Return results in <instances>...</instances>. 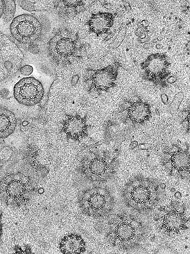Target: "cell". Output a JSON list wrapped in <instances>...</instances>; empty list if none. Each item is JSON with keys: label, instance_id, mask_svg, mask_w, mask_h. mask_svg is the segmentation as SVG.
<instances>
[{"label": "cell", "instance_id": "6da1fadb", "mask_svg": "<svg viewBox=\"0 0 190 254\" xmlns=\"http://www.w3.org/2000/svg\"><path fill=\"white\" fill-rule=\"evenodd\" d=\"M45 168H31L0 179V201L13 207L28 203L36 191Z\"/></svg>", "mask_w": 190, "mask_h": 254}, {"label": "cell", "instance_id": "7a4b0ae2", "mask_svg": "<svg viewBox=\"0 0 190 254\" xmlns=\"http://www.w3.org/2000/svg\"><path fill=\"white\" fill-rule=\"evenodd\" d=\"M23 60L19 48L0 31V83L19 71Z\"/></svg>", "mask_w": 190, "mask_h": 254}, {"label": "cell", "instance_id": "3957f363", "mask_svg": "<svg viewBox=\"0 0 190 254\" xmlns=\"http://www.w3.org/2000/svg\"><path fill=\"white\" fill-rule=\"evenodd\" d=\"M11 35L22 44H31L42 35L43 26L40 20L31 14L17 16L11 22Z\"/></svg>", "mask_w": 190, "mask_h": 254}, {"label": "cell", "instance_id": "277c9868", "mask_svg": "<svg viewBox=\"0 0 190 254\" xmlns=\"http://www.w3.org/2000/svg\"><path fill=\"white\" fill-rule=\"evenodd\" d=\"M13 94L18 103L26 107H32L42 101L45 88L42 82L35 77H24L15 83Z\"/></svg>", "mask_w": 190, "mask_h": 254}, {"label": "cell", "instance_id": "5b68a950", "mask_svg": "<svg viewBox=\"0 0 190 254\" xmlns=\"http://www.w3.org/2000/svg\"><path fill=\"white\" fill-rule=\"evenodd\" d=\"M141 65L144 75L148 80L161 84L169 75L171 63L166 55L157 53L148 56Z\"/></svg>", "mask_w": 190, "mask_h": 254}, {"label": "cell", "instance_id": "8992f818", "mask_svg": "<svg viewBox=\"0 0 190 254\" xmlns=\"http://www.w3.org/2000/svg\"><path fill=\"white\" fill-rule=\"evenodd\" d=\"M77 42L69 34L60 31L49 40V55L56 61H64L75 55Z\"/></svg>", "mask_w": 190, "mask_h": 254}, {"label": "cell", "instance_id": "52a82bcc", "mask_svg": "<svg viewBox=\"0 0 190 254\" xmlns=\"http://www.w3.org/2000/svg\"><path fill=\"white\" fill-rule=\"evenodd\" d=\"M119 65H108L93 72L90 81L93 88L98 92H108L116 85Z\"/></svg>", "mask_w": 190, "mask_h": 254}, {"label": "cell", "instance_id": "ba28073f", "mask_svg": "<svg viewBox=\"0 0 190 254\" xmlns=\"http://www.w3.org/2000/svg\"><path fill=\"white\" fill-rule=\"evenodd\" d=\"M88 128L85 118L79 115H68L62 122L61 131L69 139L80 141L88 135Z\"/></svg>", "mask_w": 190, "mask_h": 254}, {"label": "cell", "instance_id": "9c48e42d", "mask_svg": "<svg viewBox=\"0 0 190 254\" xmlns=\"http://www.w3.org/2000/svg\"><path fill=\"white\" fill-rule=\"evenodd\" d=\"M114 24V15L110 12L94 13L87 22L90 31L98 36L108 33Z\"/></svg>", "mask_w": 190, "mask_h": 254}, {"label": "cell", "instance_id": "30bf717a", "mask_svg": "<svg viewBox=\"0 0 190 254\" xmlns=\"http://www.w3.org/2000/svg\"><path fill=\"white\" fill-rule=\"evenodd\" d=\"M187 219L178 211L171 210L164 215L162 228L168 233H180L187 228Z\"/></svg>", "mask_w": 190, "mask_h": 254}, {"label": "cell", "instance_id": "8fae6325", "mask_svg": "<svg viewBox=\"0 0 190 254\" xmlns=\"http://www.w3.org/2000/svg\"><path fill=\"white\" fill-rule=\"evenodd\" d=\"M128 115L133 123L143 124L151 117L150 106L142 100L133 102L128 108Z\"/></svg>", "mask_w": 190, "mask_h": 254}, {"label": "cell", "instance_id": "7c38bea8", "mask_svg": "<svg viewBox=\"0 0 190 254\" xmlns=\"http://www.w3.org/2000/svg\"><path fill=\"white\" fill-rule=\"evenodd\" d=\"M17 126V119L13 111L0 107V139L8 138L14 132Z\"/></svg>", "mask_w": 190, "mask_h": 254}, {"label": "cell", "instance_id": "4fadbf2b", "mask_svg": "<svg viewBox=\"0 0 190 254\" xmlns=\"http://www.w3.org/2000/svg\"><path fill=\"white\" fill-rule=\"evenodd\" d=\"M60 250L63 254H82L86 251V243L81 236L67 235L61 240Z\"/></svg>", "mask_w": 190, "mask_h": 254}, {"label": "cell", "instance_id": "5bb4252c", "mask_svg": "<svg viewBox=\"0 0 190 254\" xmlns=\"http://www.w3.org/2000/svg\"><path fill=\"white\" fill-rule=\"evenodd\" d=\"M12 147L0 144V178L12 173L15 168Z\"/></svg>", "mask_w": 190, "mask_h": 254}, {"label": "cell", "instance_id": "9a60e30c", "mask_svg": "<svg viewBox=\"0 0 190 254\" xmlns=\"http://www.w3.org/2000/svg\"><path fill=\"white\" fill-rule=\"evenodd\" d=\"M115 235L119 241L129 242L135 237V228L130 222H121L115 228Z\"/></svg>", "mask_w": 190, "mask_h": 254}, {"label": "cell", "instance_id": "2e32d148", "mask_svg": "<svg viewBox=\"0 0 190 254\" xmlns=\"http://www.w3.org/2000/svg\"><path fill=\"white\" fill-rule=\"evenodd\" d=\"M172 166L178 172L190 170V155L188 152L181 151L173 154L171 158Z\"/></svg>", "mask_w": 190, "mask_h": 254}, {"label": "cell", "instance_id": "e0dca14e", "mask_svg": "<svg viewBox=\"0 0 190 254\" xmlns=\"http://www.w3.org/2000/svg\"><path fill=\"white\" fill-rule=\"evenodd\" d=\"M130 196L136 203L145 204L150 200L151 191L149 188L138 186L131 190Z\"/></svg>", "mask_w": 190, "mask_h": 254}, {"label": "cell", "instance_id": "ac0fdd59", "mask_svg": "<svg viewBox=\"0 0 190 254\" xmlns=\"http://www.w3.org/2000/svg\"><path fill=\"white\" fill-rule=\"evenodd\" d=\"M89 170L95 176H103L108 170V164L102 158H95L90 163Z\"/></svg>", "mask_w": 190, "mask_h": 254}, {"label": "cell", "instance_id": "d6986e66", "mask_svg": "<svg viewBox=\"0 0 190 254\" xmlns=\"http://www.w3.org/2000/svg\"><path fill=\"white\" fill-rule=\"evenodd\" d=\"M88 203L93 210H99L105 207L107 200L104 195L99 192H95L88 198Z\"/></svg>", "mask_w": 190, "mask_h": 254}, {"label": "cell", "instance_id": "ffe728a7", "mask_svg": "<svg viewBox=\"0 0 190 254\" xmlns=\"http://www.w3.org/2000/svg\"><path fill=\"white\" fill-rule=\"evenodd\" d=\"M4 10L3 16L4 23L7 24L9 22L12 21L14 19V15L16 11V2L14 1H4Z\"/></svg>", "mask_w": 190, "mask_h": 254}, {"label": "cell", "instance_id": "44dd1931", "mask_svg": "<svg viewBox=\"0 0 190 254\" xmlns=\"http://www.w3.org/2000/svg\"><path fill=\"white\" fill-rule=\"evenodd\" d=\"M45 1H17V3L22 8L29 12L33 11H42L45 10Z\"/></svg>", "mask_w": 190, "mask_h": 254}, {"label": "cell", "instance_id": "7402d4cb", "mask_svg": "<svg viewBox=\"0 0 190 254\" xmlns=\"http://www.w3.org/2000/svg\"><path fill=\"white\" fill-rule=\"evenodd\" d=\"M19 71L22 75L24 76H29V75H31L32 72H33V67L31 66V65H24V66H21Z\"/></svg>", "mask_w": 190, "mask_h": 254}, {"label": "cell", "instance_id": "603a6c76", "mask_svg": "<svg viewBox=\"0 0 190 254\" xmlns=\"http://www.w3.org/2000/svg\"><path fill=\"white\" fill-rule=\"evenodd\" d=\"M2 236H3V224H2V214H0V244L2 243Z\"/></svg>", "mask_w": 190, "mask_h": 254}, {"label": "cell", "instance_id": "cb8c5ba5", "mask_svg": "<svg viewBox=\"0 0 190 254\" xmlns=\"http://www.w3.org/2000/svg\"><path fill=\"white\" fill-rule=\"evenodd\" d=\"M4 10V1H2V0H0V19L3 16V12Z\"/></svg>", "mask_w": 190, "mask_h": 254}]
</instances>
